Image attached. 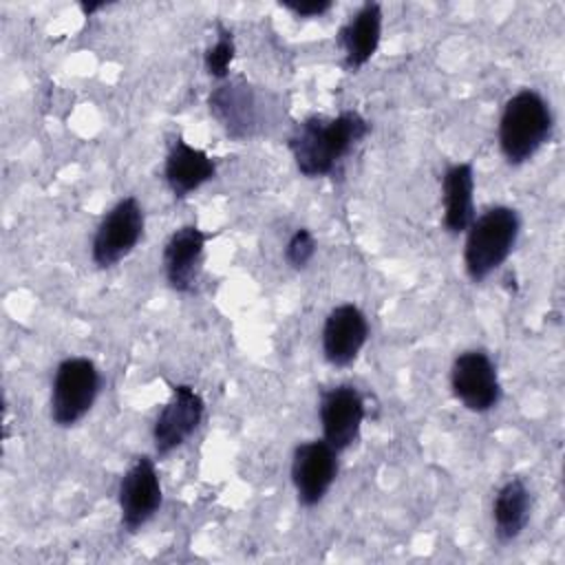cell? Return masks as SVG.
<instances>
[{
	"instance_id": "20",
	"label": "cell",
	"mask_w": 565,
	"mask_h": 565,
	"mask_svg": "<svg viewBox=\"0 0 565 565\" xmlns=\"http://www.w3.org/2000/svg\"><path fill=\"white\" fill-rule=\"evenodd\" d=\"M280 4L298 18H320L333 7L331 0H285Z\"/></svg>"
},
{
	"instance_id": "5",
	"label": "cell",
	"mask_w": 565,
	"mask_h": 565,
	"mask_svg": "<svg viewBox=\"0 0 565 565\" xmlns=\"http://www.w3.org/2000/svg\"><path fill=\"white\" fill-rule=\"evenodd\" d=\"M146 227L143 207L135 196H126L117 201L99 221L93 245L90 258L97 267L108 269L124 260L141 241Z\"/></svg>"
},
{
	"instance_id": "15",
	"label": "cell",
	"mask_w": 565,
	"mask_h": 565,
	"mask_svg": "<svg viewBox=\"0 0 565 565\" xmlns=\"http://www.w3.org/2000/svg\"><path fill=\"white\" fill-rule=\"evenodd\" d=\"M214 174L216 163L205 150L190 146L181 137L172 141L163 166V179L177 199H185L203 183L214 179Z\"/></svg>"
},
{
	"instance_id": "12",
	"label": "cell",
	"mask_w": 565,
	"mask_h": 565,
	"mask_svg": "<svg viewBox=\"0 0 565 565\" xmlns=\"http://www.w3.org/2000/svg\"><path fill=\"white\" fill-rule=\"evenodd\" d=\"M205 243L207 234L196 225H181L170 234L163 247V274L174 291H194L203 265Z\"/></svg>"
},
{
	"instance_id": "7",
	"label": "cell",
	"mask_w": 565,
	"mask_h": 565,
	"mask_svg": "<svg viewBox=\"0 0 565 565\" xmlns=\"http://www.w3.org/2000/svg\"><path fill=\"white\" fill-rule=\"evenodd\" d=\"M121 527L126 532H137L143 527L161 508L163 490L157 466L150 457H137L124 472L117 490Z\"/></svg>"
},
{
	"instance_id": "10",
	"label": "cell",
	"mask_w": 565,
	"mask_h": 565,
	"mask_svg": "<svg viewBox=\"0 0 565 565\" xmlns=\"http://www.w3.org/2000/svg\"><path fill=\"white\" fill-rule=\"evenodd\" d=\"M364 422V399L353 384H338L320 397L322 439L338 452L347 450L360 435Z\"/></svg>"
},
{
	"instance_id": "11",
	"label": "cell",
	"mask_w": 565,
	"mask_h": 565,
	"mask_svg": "<svg viewBox=\"0 0 565 565\" xmlns=\"http://www.w3.org/2000/svg\"><path fill=\"white\" fill-rule=\"evenodd\" d=\"M369 340V322L364 311L344 302L329 311L322 324V355L331 366H349Z\"/></svg>"
},
{
	"instance_id": "8",
	"label": "cell",
	"mask_w": 565,
	"mask_h": 565,
	"mask_svg": "<svg viewBox=\"0 0 565 565\" xmlns=\"http://www.w3.org/2000/svg\"><path fill=\"white\" fill-rule=\"evenodd\" d=\"M338 475V450L324 439H309L294 448L291 481L298 503L305 508L318 505Z\"/></svg>"
},
{
	"instance_id": "17",
	"label": "cell",
	"mask_w": 565,
	"mask_h": 565,
	"mask_svg": "<svg viewBox=\"0 0 565 565\" xmlns=\"http://www.w3.org/2000/svg\"><path fill=\"white\" fill-rule=\"evenodd\" d=\"M532 514V494L523 479H508L492 501V527L499 543H512L521 536Z\"/></svg>"
},
{
	"instance_id": "21",
	"label": "cell",
	"mask_w": 565,
	"mask_h": 565,
	"mask_svg": "<svg viewBox=\"0 0 565 565\" xmlns=\"http://www.w3.org/2000/svg\"><path fill=\"white\" fill-rule=\"evenodd\" d=\"M79 7H82V11H84V15H93L97 9H104L106 2H82Z\"/></svg>"
},
{
	"instance_id": "13",
	"label": "cell",
	"mask_w": 565,
	"mask_h": 565,
	"mask_svg": "<svg viewBox=\"0 0 565 565\" xmlns=\"http://www.w3.org/2000/svg\"><path fill=\"white\" fill-rule=\"evenodd\" d=\"M210 113L218 119L225 132L234 139L254 135L258 126L256 97L243 79H230L210 93Z\"/></svg>"
},
{
	"instance_id": "14",
	"label": "cell",
	"mask_w": 565,
	"mask_h": 565,
	"mask_svg": "<svg viewBox=\"0 0 565 565\" xmlns=\"http://www.w3.org/2000/svg\"><path fill=\"white\" fill-rule=\"evenodd\" d=\"M382 7L380 2H364L338 31V44L344 53V68H362L377 51L382 40Z\"/></svg>"
},
{
	"instance_id": "16",
	"label": "cell",
	"mask_w": 565,
	"mask_h": 565,
	"mask_svg": "<svg viewBox=\"0 0 565 565\" xmlns=\"http://www.w3.org/2000/svg\"><path fill=\"white\" fill-rule=\"evenodd\" d=\"M475 168L468 161L452 163L441 177L444 227L450 234H461L475 221Z\"/></svg>"
},
{
	"instance_id": "2",
	"label": "cell",
	"mask_w": 565,
	"mask_h": 565,
	"mask_svg": "<svg viewBox=\"0 0 565 565\" xmlns=\"http://www.w3.org/2000/svg\"><path fill=\"white\" fill-rule=\"evenodd\" d=\"M554 117L550 104L532 88L512 95L499 117V148L508 163L530 161L550 139Z\"/></svg>"
},
{
	"instance_id": "19",
	"label": "cell",
	"mask_w": 565,
	"mask_h": 565,
	"mask_svg": "<svg viewBox=\"0 0 565 565\" xmlns=\"http://www.w3.org/2000/svg\"><path fill=\"white\" fill-rule=\"evenodd\" d=\"M316 249H318V245H316L313 234L307 227H298L285 245V260L294 269H305L311 263V258L316 256Z\"/></svg>"
},
{
	"instance_id": "9",
	"label": "cell",
	"mask_w": 565,
	"mask_h": 565,
	"mask_svg": "<svg viewBox=\"0 0 565 565\" xmlns=\"http://www.w3.org/2000/svg\"><path fill=\"white\" fill-rule=\"evenodd\" d=\"M205 413L203 397L190 384H174L172 395L159 411L152 426V441L159 457L170 455L188 441Z\"/></svg>"
},
{
	"instance_id": "18",
	"label": "cell",
	"mask_w": 565,
	"mask_h": 565,
	"mask_svg": "<svg viewBox=\"0 0 565 565\" xmlns=\"http://www.w3.org/2000/svg\"><path fill=\"white\" fill-rule=\"evenodd\" d=\"M216 42L212 46H207L205 55H203V66L205 73L214 79H225L230 75V66L234 60V35L230 29H225L223 24L216 26Z\"/></svg>"
},
{
	"instance_id": "1",
	"label": "cell",
	"mask_w": 565,
	"mask_h": 565,
	"mask_svg": "<svg viewBox=\"0 0 565 565\" xmlns=\"http://www.w3.org/2000/svg\"><path fill=\"white\" fill-rule=\"evenodd\" d=\"M371 124L358 110L335 117L311 115L289 135V152L302 177H327L369 135Z\"/></svg>"
},
{
	"instance_id": "3",
	"label": "cell",
	"mask_w": 565,
	"mask_h": 565,
	"mask_svg": "<svg viewBox=\"0 0 565 565\" xmlns=\"http://www.w3.org/2000/svg\"><path fill=\"white\" fill-rule=\"evenodd\" d=\"M521 232V218L516 210L508 205L488 207L481 216H475L466 230L463 267L472 282L486 280L499 269L512 254Z\"/></svg>"
},
{
	"instance_id": "6",
	"label": "cell",
	"mask_w": 565,
	"mask_h": 565,
	"mask_svg": "<svg viewBox=\"0 0 565 565\" xmlns=\"http://www.w3.org/2000/svg\"><path fill=\"white\" fill-rule=\"evenodd\" d=\"M452 395L472 413H488L501 399V382L492 358L483 349H468L450 366Z\"/></svg>"
},
{
	"instance_id": "4",
	"label": "cell",
	"mask_w": 565,
	"mask_h": 565,
	"mask_svg": "<svg viewBox=\"0 0 565 565\" xmlns=\"http://www.w3.org/2000/svg\"><path fill=\"white\" fill-rule=\"evenodd\" d=\"M99 371L93 360L73 355L57 364L51 384V419L60 428L77 424L95 404Z\"/></svg>"
}]
</instances>
